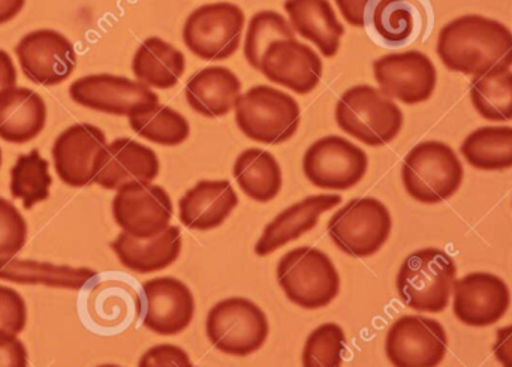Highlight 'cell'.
I'll return each instance as SVG.
<instances>
[{"instance_id": "obj_1", "label": "cell", "mask_w": 512, "mask_h": 367, "mask_svg": "<svg viewBox=\"0 0 512 367\" xmlns=\"http://www.w3.org/2000/svg\"><path fill=\"white\" fill-rule=\"evenodd\" d=\"M436 51L450 71L483 77L511 69L512 32L493 18L462 15L442 27Z\"/></svg>"}, {"instance_id": "obj_2", "label": "cell", "mask_w": 512, "mask_h": 367, "mask_svg": "<svg viewBox=\"0 0 512 367\" xmlns=\"http://www.w3.org/2000/svg\"><path fill=\"white\" fill-rule=\"evenodd\" d=\"M337 126L360 143L381 147L396 140L403 128V113L393 99L370 84H357L340 96Z\"/></svg>"}, {"instance_id": "obj_3", "label": "cell", "mask_w": 512, "mask_h": 367, "mask_svg": "<svg viewBox=\"0 0 512 367\" xmlns=\"http://www.w3.org/2000/svg\"><path fill=\"white\" fill-rule=\"evenodd\" d=\"M456 276V263L447 252L421 249L409 255L397 273L399 299L418 312H444L453 296Z\"/></svg>"}, {"instance_id": "obj_4", "label": "cell", "mask_w": 512, "mask_h": 367, "mask_svg": "<svg viewBox=\"0 0 512 367\" xmlns=\"http://www.w3.org/2000/svg\"><path fill=\"white\" fill-rule=\"evenodd\" d=\"M277 282L289 302L307 311L325 308L340 293V275L333 261L310 246L292 249L280 258Z\"/></svg>"}, {"instance_id": "obj_5", "label": "cell", "mask_w": 512, "mask_h": 367, "mask_svg": "<svg viewBox=\"0 0 512 367\" xmlns=\"http://www.w3.org/2000/svg\"><path fill=\"white\" fill-rule=\"evenodd\" d=\"M465 177L453 147L441 141H423L406 155L402 182L418 203L439 204L454 197Z\"/></svg>"}, {"instance_id": "obj_6", "label": "cell", "mask_w": 512, "mask_h": 367, "mask_svg": "<svg viewBox=\"0 0 512 367\" xmlns=\"http://www.w3.org/2000/svg\"><path fill=\"white\" fill-rule=\"evenodd\" d=\"M236 122L240 131L261 144L285 143L300 126L301 110L289 93L267 84H256L237 101Z\"/></svg>"}, {"instance_id": "obj_7", "label": "cell", "mask_w": 512, "mask_h": 367, "mask_svg": "<svg viewBox=\"0 0 512 367\" xmlns=\"http://www.w3.org/2000/svg\"><path fill=\"white\" fill-rule=\"evenodd\" d=\"M393 228L390 210L372 197L355 198L328 221L334 245L354 258L373 257L387 243Z\"/></svg>"}, {"instance_id": "obj_8", "label": "cell", "mask_w": 512, "mask_h": 367, "mask_svg": "<svg viewBox=\"0 0 512 367\" xmlns=\"http://www.w3.org/2000/svg\"><path fill=\"white\" fill-rule=\"evenodd\" d=\"M210 344L234 357H248L261 350L270 335L267 315L252 300L231 297L210 309L206 321Z\"/></svg>"}, {"instance_id": "obj_9", "label": "cell", "mask_w": 512, "mask_h": 367, "mask_svg": "<svg viewBox=\"0 0 512 367\" xmlns=\"http://www.w3.org/2000/svg\"><path fill=\"white\" fill-rule=\"evenodd\" d=\"M245 23V12L240 6L230 2L207 3L186 18L183 42L201 60H227L242 44Z\"/></svg>"}, {"instance_id": "obj_10", "label": "cell", "mask_w": 512, "mask_h": 367, "mask_svg": "<svg viewBox=\"0 0 512 367\" xmlns=\"http://www.w3.org/2000/svg\"><path fill=\"white\" fill-rule=\"evenodd\" d=\"M69 96L81 107L113 116H138L158 107V93L146 84L113 74H92L69 86Z\"/></svg>"}, {"instance_id": "obj_11", "label": "cell", "mask_w": 512, "mask_h": 367, "mask_svg": "<svg viewBox=\"0 0 512 367\" xmlns=\"http://www.w3.org/2000/svg\"><path fill=\"white\" fill-rule=\"evenodd\" d=\"M367 168V153L339 135L319 138L303 158L304 176L313 186L325 191L354 188L366 176Z\"/></svg>"}, {"instance_id": "obj_12", "label": "cell", "mask_w": 512, "mask_h": 367, "mask_svg": "<svg viewBox=\"0 0 512 367\" xmlns=\"http://www.w3.org/2000/svg\"><path fill=\"white\" fill-rule=\"evenodd\" d=\"M447 350V332L442 324L420 315L399 318L385 339V353L394 367H438Z\"/></svg>"}, {"instance_id": "obj_13", "label": "cell", "mask_w": 512, "mask_h": 367, "mask_svg": "<svg viewBox=\"0 0 512 367\" xmlns=\"http://www.w3.org/2000/svg\"><path fill=\"white\" fill-rule=\"evenodd\" d=\"M113 216L123 233L149 240L164 233L173 219V201L162 186L132 183L117 191Z\"/></svg>"}, {"instance_id": "obj_14", "label": "cell", "mask_w": 512, "mask_h": 367, "mask_svg": "<svg viewBox=\"0 0 512 367\" xmlns=\"http://www.w3.org/2000/svg\"><path fill=\"white\" fill-rule=\"evenodd\" d=\"M379 90L406 105L429 101L438 83V71L429 56L417 50L387 54L373 62Z\"/></svg>"}, {"instance_id": "obj_15", "label": "cell", "mask_w": 512, "mask_h": 367, "mask_svg": "<svg viewBox=\"0 0 512 367\" xmlns=\"http://www.w3.org/2000/svg\"><path fill=\"white\" fill-rule=\"evenodd\" d=\"M24 77L39 86H57L77 66L74 44L63 33L39 29L27 33L15 47Z\"/></svg>"}, {"instance_id": "obj_16", "label": "cell", "mask_w": 512, "mask_h": 367, "mask_svg": "<svg viewBox=\"0 0 512 367\" xmlns=\"http://www.w3.org/2000/svg\"><path fill=\"white\" fill-rule=\"evenodd\" d=\"M107 144V137L98 126L90 123L69 126L56 138L51 150L59 179L71 188L92 185Z\"/></svg>"}, {"instance_id": "obj_17", "label": "cell", "mask_w": 512, "mask_h": 367, "mask_svg": "<svg viewBox=\"0 0 512 367\" xmlns=\"http://www.w3.org/2000/svg\"><path fill=\"white\" fill-rule=\"evenodd\" d=\"M453 311L469 327H489L507 314L510 288L504 279L487 272L469 273L454 284Z\"/></svg>"}, {"instance_id": "obj_18", "label": "cell", "mask_w": 512, "mask_h": 367, "mask_svg": "<svg viewBox=\"0 0 512 367\" xmlns=\"http://www.w3.org/2000/svg\"><path fill=\"white\" fill-rule=\"evenodd\" d=\"M194 315V294L179 279L165 276L144 282L143 324L150 332L179 335L191 326Z\"/></svg>"}, {"instance_id": "obj_19", "label": "cell", "mask_w": 512, "mask_h": 367, "mask_svg": "<svg viewBox=\"0 0 512 367\" xmlns=\"http://www.w3.org/2000/svg\"><path fill=\"white\" fill-rule=\"evenodd\" d=\"M322 69L321 57L312 47L297 39H280L268 45L259 72L271 83L307 95L321 83Z\"/></svg>"}, {"instance_id": "obj_20", "label": "cell", "mask_w": 512, "mask_h": 367, "mask_svg": "<svg viewBox=\"0 0 512 367\" xmlns=\"http://www.w3.org/2000/svg\"><path fill=\"white\" fill-rule=\"evenodd\" d=\"M159 171L161 162L150 147L131 138H117L102 152L93 183L108 191H119L132 183H152Z\"/></svg>"}, {"instance_id": "obj_21", "label": "cell", "mask_w": 512, "mask_h": 367, "mask_svg": "<svg viewBox=\"0 0 512 367\" xmlns=\"http://www.w3.org/2000/svg\"><path fill=\"white\" fill-rule=\"evenodd\" d=\"M342 203L337 194L310 195L280 212L262 231L255 245L258 257H268L288 243L300 239L318 225L319 218Z\"/></svg>"}, {"instance_id": "obj_22", "label": "cell", "mask_w": 512, "mask_h": 367, "mask_svg": "<svg viewBox=\"0 0 512 367\" xmlns=\"http://www.w3.org/2000/svg\"><path fill=\"white\" fill-rule=\"evenodd\" d=\"M237 206L239 197L228 180H201L180 198V222L189 230H215Z\"/></svg>"}, {"instance_id": "obj_23", "label": "cell", "mask_w": 512, "mask_h": 367, "mask_svg": "<svg viewBox=\"0 0 512 367\" xmlns=\"http://www.w3.org/2000/svg\"><path fill=\"white\" fill-rule=\"evenodd\" d=\"M47 105L35 90L14 86L0 92V138L6 143L35 140L47 123Z\"/></svg>"}, {"instance_id": "obj_24", "label": "cell", "mask_w": 512, "mask_h": 367, "mask_svg": "<svg viewBox=\"0 0 512 367\" xmlns=\"http://www.w3.org/2000/svg\"><path fill=\"white\" fill-rule=\"evenodd\" d=\"M186 101L192 110L209 119L227 116L242 96V81L231 69L209 66L189 78Z\"/></svg>"}, {"instance_id": "obj_25", "label": "cell", "mask_w": 512, "mask_h": 367, "mask_svg": "<svg viewBox=\"0 0 512 367\" xmlns=\"http://www.w3.org/2000/svg\"><path fill=\"white\" fill-rule=\"evenodd\" d=\"M111 249L120 264L132 272L141 275L161 272L173 266L182 254V231L170 225L164 233L149 240H138L122 231L111 243Z\"/></svg>"}, {"instance_id": "obj_26", "label": "cell", "mask_w": 512, "mask_h": 367, "mask_svg": "<svg viewBox=\"0 0 512 367\" xmlns=\"http://www.w3.org/2000/svg\"><path fill=\"white\" fill-rule=\"evenodd\" d=\"M283 6L294 32L313 42L322 56L334 57L339 53L345 27L330 0H286Z\"/></svg>"}, {"instance_id": "obj_27", "label": "cell", "mask_w": 512, "mask_h": 367, "mask_svg": "<svg viewBox=\"0 0 512 367\" xmlns=\"http://www.w3.org/2000/svg\"><path fill=\"white\" fill-rule=\"evenodd\" d=\"M185 71V54L159 36H149L141 42L132 60L135 78L155 89H171Z\"/></svg>"}, {"instance_id": "obj_28", "label": "cell", "mask_w": 512, "mask_h": 367, "mask_svg": "<svg viewBox=\"0 0 512 367\" xmlns=\"http://www.w3.org/2000/svg\"><path fill=\"white\" fill-rule=\"evenodd\" d=\"M98 273L86 267L54 266L32 260L0 261V281L21 285H47L65 290H83Z\"/></svg>"}, {"instance_id": "obj_29", "label": "cell", "mask_w": 512, "mask_h": 367, "mask_svg": "<svg viewBox=\"0 0 512 367\" xmlns=\"http://www.w3.org/2000/svg\"><path fill=\"white\" fill-rule=\"evenodd\" d=\"M234 179L245 195L258 203H268L282 189V168L267 150L248 149L237 156Z\"/></svg>"}, {"instance_id": "obj_30", "label": "cell", "mask_w": 512, "mask_h": 367, "mask_svg": "<svg viewBox=\"0 0 512 367\" xmlns=\"http://www.w3.org/2000/svg\"><path fill=\"white\" fill-rule=\"evenodd\" d=\"M463 158L481 171H501L512 168L511 126H484L475 129L460 147Z\"/></svg>"}, {"instance_id": "obj_31", "label": "cell", "mask_w": 512, "mask_h": 367, "mask_svg": "<svg viewBox=\"0 0 512 367\" xmlns=\"http://www.w3.org/2000/svg\"><path fill=\"white\" fill-rule=\"evenodd\" d=\"M53 179L50 174V164L42 158L39 150H32L26 155H20L11 168V195L20 200L26 210L50 198V188Z\"/></svg>"}, {"instance_id": "obj_32", "label": "cell", "mask_w": 512, "mask_h": 367, "mask_svg": "<svg viewBox=\"0 0 512 367\" xmlns=\"http://www.w3.org/2000/svg\"><path fill=\"white\" fill-rule=\"evenodd\" d=\"M472 104L483 119L490 122L512 120V71L490 72L475 77L469 89Z\"/></svg>"}, {"instance_id": "obj_33", "label": "cell", "mask_w": 512, "mask_h": 367, "mask_svg": "<svg viewBox=\"0 0 512 367\" xmlns=\"http://www.w3.org/2000/svg\"><path fill=\"white\" fill-rule=\"evenodd\" d=\"M420 12L417 0H379L370 24L388 45H403L414 38Z\"/></svg>"}, {"instance_id": "obj_34", "label": "cell", "mask_w": 512, "mask_h": 367, "mask_svg": "<svg viewBox=\"0 0 512 367\" xmlns=\"http://www.w3.org/2000/svg\"><path fill=\"white\" fill-rule=\"evenodd\" d=\"M129 125L135 134L159 146H180L191 135L186 117L168 105L159 104L147 113L129 117Z\"/></svg>"}, {"instance_id": "obj_35", "label": "cell", "mask_w": 512, "mask_h": 367, "mask_svg": "<svg viewBox=\"0 0 512 367\" xmlns=\"http://www.w3.org/2000/svg\"><path fill=\"white\" fill-rule=\"evenodd\" d=\"M280 39H295L291 23L280 12H256L245 35V57L252 68L261 69V59L268 45Z\"/></svg>"}, {"instance_id": "obj_36", "label": "cell", "mask_w": 512, "mask_h": 367, "mask_svg": "<svg viewBox=\"0 0 512 367\" xmlns=\"http://www.w3.org/2000/svg\"><path fill=\"white\" fill-rule=\"evenodd\" d=\"M346 336L342 327L327 323L313 330L304 344L303 367H342Z\"/></svg>"}, {"instance_id": "obj_37", "label": "cell", "mask_w": 512, "mask_h": 367, "mask_svg": "<svg viewBox=\"0 0 512 367\" xmlns=\"http://www.w3.org/2000/svg\"><path fill=\"white\" fill-rule=\"evenodd\" d=\"M27 222L20 210L0 197V261L14 258L26 245Z\"/></svg>"}, {"instance_id": "obj_38", "label": "cell", "mask_w": 512, "mask_h": 367, "mask_svg": "<svg viewBox=\"0 0 512 367\" xmlns=\"http://www.w3.org/2000/svg\"><path fill=\"white\" fill-rule=\"evenodd\" d=\"M27 324V308L23 296L0 285V330L20 335Z\"/></svg>"}, {"instance_id": "obj_39", "label": "cell", "mask_w": 512, "mask_h": 367, "mask_svg": "<svg viewBox=\"0 0 512 367\" xmlns=\"http://www.w3.org/2000/svg\"><path fill=\"white\" fill-rule=\"evenodd\" d=\"M138 367H194L188 353L177 345L161 344L141 356Z\"/></svg>"}, {"instance_id": "obj_40", "label": "cell", "mask_w": 512, "mask_h": 367, "mask_svg": "<svg viewBox=\"0 0 512 367\" xmlns=\"http://www.w3.org/2000/svg\"><path fill=\"white\" fill-rule=\"evenodd\" d=\"M29 357L23 342L14 333L0 330V367H27Z\"/></svg>"}, {"instance_id": "obj_41", "label": "cell", "mask_w": 512, "mask_h": 367, "mask_svg": "<svg viewBox=\"0 0 512 367\" xmlns=\"http://www.w3.org/2000/svg\"><path fill=\"white\" fill-rule=\"evenodd\" d=\"M334 2L346 23L354 27H367L379 0H334Z\"/></svg>"}, {"instance_id": "obj_42", "label": "cell", "mask_w": 512, "mask_h": 367, "mask_svg": "<svg viewBox=\"0 0 512 367\" xmlns=\"http://www.w3.org/2000/svg\"><path fill=\"white\" fill-rule=\"evenodd\" d=\"M493 354L502 367H512V326L502 327L496 332Z\"/></svg>"}, {"instance_id": "obj_43", "label": "cell", "mask_w": 512, "mask_h": 367, "mask_svg": "<svg viewBox=\"0 0 512 367\" xmlns=\"http://www.w3.org/2000/svg\"><path fill=\"white\" fill-rule=\"evenodd\" d=\"M14 86H17V68L11 56L0 48V92Z\"/></svg>"}, {"instance_id": "obj_44", "label": "cell", "mask_w": 512, "mask_h": 367, "mask_svg": "<svg viewBox=\"0 0 512 367\" xmlns=\"http://www.w3.org/2000/svg\"><path fill=\"white\" fill-rule=\"evenodd\" d=\"M26 0H0V26L14 20L23 11Z\"/></svg>"}, {"instance_id": "obj_45", "label": "cell", "mask_w": 512, "mask_h": 367, "mask_svg": "<svg viewBox=\"0 0 512 367\" xmlns=\"http://www.w3.org/2000/svg\"><path fill=\"white\" fill-rule=\"evenodd\" d=\"M98 367H122V366H117V365H101V366H98Z\"/></svg>"}, {"instance_id": "obj_46", "label": "cell", "mask_w": 512, "mask_h": 367, "mask_svg": "<svg viewBox=\"0 0 512 367\" xmlns=\"http://www.w3.org/2000/svg\"><path fill=\"white\" fill-rule=\"evenodd\" d=\"M0 167H2V149H0Z\"/></svg>"}]
</instances>
